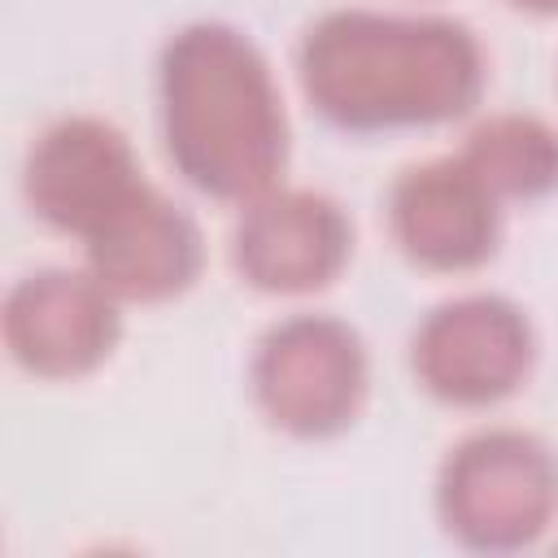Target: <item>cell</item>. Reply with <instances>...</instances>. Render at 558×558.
Returning a JSON list of instances; mask_svg holds the SVG:
<instances>
[{"label":"cell","mask_w":558,"mask_h":558,"mask_svg":"<svg viewBox=\"0 0 558 558\" xmlns=\"http://www.w3.org/2000/svg\"><path fill=\"white\" fill-rule=\"evenodd\" d=\"M296 78L340 131H405L466 118L488 83L480 35L445 13L331 9L301 35Z\"/></svg>","instance_id":"obj_1"},{"label":"cell","mask_w":558,"mask_h":558,"mask_svg":"<svg viewBox=\"0 0 558 558\" xmlns=\"http://www.w3.org/2000/svg\"><path fill=\"white\" fill-rule=\"evenodd\" d=\"M161 144L201 196L244 205L283 183L288 113L266 52L231 22L179 26L157 61Z\"/></svg>","instance_id":"obj_2"},{"label":"cell","mask_w":558,"mask_h":558,"mask_svg":"<svg viewBox=\"0 0 558 558\" xmlns=\"http://www.w3.org/2000/svg\"><path fill=\"white\" fill-rule=\"evenodd\" d=\"M436 519L475 554L536 545L558 519V453L523 427L466 432L436 471Z\"/></svg>","instance_id":"obj_3"},{"label":"cell","mask_w":558,"mask_h":558,"mask_svg":"<svg viewBox=\"0 0 558 558\" xmlns=\"http://www.w3.org/2000/svg\"><path fill=\"white\" fill-rule=\"evenodd\" d=\"M248 388L270 427L296 440L340 436L366 401L371 353L353 323L296 310L270 323L248 357Z\"/></svg>","instance_id":"obj_4"},{"label":"cell","mask_w":558,"mask_h":558,"mask_svg":"<svg viewBox=\"0 0 558 558\" xmlns=\"http://www.w3.org/2000/svg\"><path fill=\"white\" fill-rule=\"evenodd\" d=\"M536 362V327L501 292H462L423 314L410 336L418 388L458 410H488L523 388Z\"/></svg>","instance_id":"obj_5"},{"label":"cell","mask_w":558,"mask_h":558,"mask_svg":"<svg viewBox=\"0 0 558 558\" xmlns=\"http://www.w3.org/2000/svg\"><path fill=\"white\" fill-rule=\"evenodd\" d=\"M144 187L148 179L131 140L96 113L48 122L22 166V196L31 214L78 240H92Z\"/></svg>","instance_id":"obj_6"},{"label":"cell","mask_w":558,"mask_h":558,"mask_svg":"<svg viewBox=\"0 0 558 558\" xmlns=\"http://www.w3.org/2000/svg\"><path fill=\"white\" fill-rule=\"evenodd\" d=\"M9 357L35 379H83L122 340V301L83 266H44L4 292Z\"/></svg>","instance_id":"obj_7"},{"label":"cell","mask_w":558,"mask_h":558,"mask_svg":"<svg viewBox=\"0 0 558 558\" xmlns=\"http://www.w3.org/2000/svg\"><path fill=\"white\" fill-rule=\"evenodd\" d=\"M349 214L314 187L275 183L244 201L231 227V266L266 296H305L327 288L349 266Z\"/></svg>","instance_id":"obj_8"},{"label":"cell","mask_w":558,"mask_h":558,"mask_svg":"<svg viewBox=\"0 0 558 558\" xmlns=\"http://www.w3.org/2000/svg\"><path fill=\"white\" fill-rule=\"evenodd\" d=\"M384 209L392 244L436 275L484 266L501 240V201L458 153L405 166L392 179Z\"/></svg>","instance_id":"obj_9"},{"label":"cell","mask_w":558,"mask_h":558,"mask_svg":"<svg viewBox=\"0 0 558 558\" xmlns=\"http://www.w3.org/2000/svg\"><path fill=\"white\" fill-rule=\"evenodd\" d=\"M83 262L118 301L157 305L196 283L205 235L179 201L148 183L92 240H83Z\"/></svg>","instance_id":"obj_10"},{"label":"cell","mask_w":558,"mask_h":558,"mask_svg":"<svg viewBox=\"0 0 558 558\" xmlns=\"http://www.w3.org/2000/svg\"><path fill=\"white\" fill-rule=\"evenodd\" d=\"M458 157L480 174V183L506 201H541L558 192V126L541 113L506 109L480 118Z\"/></svg>","instance_id":"obj_11"},{"label":"cell","mask_w":558,"mask_h":558,"mask_svg":"<svg viewBox=\"0 0 558 558\" xmlns=\"http://www.w3.org/2000/svg\"><path fill=\"white\" fill-rule=\"evenodd\" d=\"M514 9H523V13H536V17H554L558 13V0H510Z\"/></svg>","instance_id":"obj_12"}]
</instances>
